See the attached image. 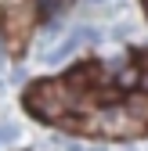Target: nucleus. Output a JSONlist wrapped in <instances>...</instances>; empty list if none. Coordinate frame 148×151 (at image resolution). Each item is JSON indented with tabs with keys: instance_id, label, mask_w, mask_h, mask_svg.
I'll return each mask as SVG.
<instances>
[{
	"instance_id": "f257e3e1",
	"label": "nucleus",
	"mask_w": 148,
	"mask_h": 151,
	"mask_svg": "<svg viewBox=\"0 0 148 151\" xmlns=\"http://www.w3.org/2000/svg\"><path fill=\"white\" fill-rule=\"evenodd\" d=\"M72 104H76V97L69 93V83H54V79H40V83H33L29 93H25V108L33 111L36 119H62L72 111Z\"/></svg>"
},
{
	"instance_id": "f03ea898",
	"label": "nucleus",
	"mask_w": 148,
	"mask_h": 151,
	"mask_svg": "<svg viewBox=\"0 0 148 151\" xmlns=\"http://www.w3.org/2000/svg\"><path fill=\"white\" fill-rule=\"evenodd\" d=\"M94 122H98L94 129L105 133V137H137V133H144V122L134 119L126 108H108V111H101Z\"/></svg>"
},
{
	"instance_id": "7ed1b4c3",
	"label": "nucleus",
	"mask_w": 148,
	"mask_h": 151,
	"mask_svg": "<svg viewBox=\"0 0 148 151\" xmlns=\"http://www.w3.org/2000/svg\"><path fill=\"white\" fill-rule=\"evenodd\" d=\"M98 40H101V29H94V25H76V29H72L58 47L47 54V61H65L72 50H80L83 43H98Z\"/></svg>"
},
{
	"instance_id": "20e7f679",
	"label": "nucleus",
	"mask_w": 148,
	"mask_h": 151,
	"mask_svg": "<svg viewBox=\"0 0 148 151\" xmlns=\"http://www.w3.org/2000/svg\"><path fill=\"white\" fill-rule=\"evenodd\" d=\"M98 79H101V65H98V61H87L83 68H72V72L65 76L69 86H90V83H98Z\"/></svg>"
},
{
	"instance_id": "39448f33",
	"label": "nucleus",
	"mask_w": 148,
	"mask_h": 151,
	"mask_svg": "<svg viewBox=\"0 0 148 151\" xmlns=\"http://www.w3.org/2000/svg\"><path fill=\"white\" fill-rule=\"evenodd\" d=\"M123 108L130 111L134 119L148 122V93H130V97H126V104H123Z\"/></svg>"
},
{
	"instance_id": "423d86ee",
	"label": "nucleus",
	"mask_w": 148,
	"mask_h": 151,
	"mask_svg": "<svg viewBox=\"0 0 148 151\" xmlns=\"http://www.w3.org/2000/svg\"><path fill=\"white\" fill-rule=\"evenodd\" d=\"M137 68H119V86H137Z\"/></svg>"
},
{
	"instance_id": "0eeeda50",
	"label": "nucleus",
	"mask_w": 148,
	"mask_h": 151,
	"mask_svg": "<svg viewBox=\"0 0 148 151\" xmlns=\"http://www.w3.org/2000/svg\"><path fill=\"white\" fill-rule=\"evenodd\" d=\"M15 137H18V126H11V122L0 126V144H7V140H15Z\"/></svg>"
},
{
	"instance_id": "6e6552de",
	"label": "nucleus",
	"mask_w": 148,
	"mask_h": 151,
	"mask_svg": "<svg viewBox=\"0 0 148 151\" xmlns=\"http://www.w3.org/2000/svg\"><path fill=\"white\" fill-rule=\"evenodd\" d=\"M58 4H62V0H40V7H44V11H58Z\"/></svg>"
},
{
	"instance_id": "1a4fd4ad",
	"label": "nucleus",
	"mask_w": 148,
	"mask_h": 151,
	"mask_svg": "<svg viewBox=\"0 0 148 151\" xmlns=\"http://www.w3.org/2000/svg\"><path fill=\"white\" fill-rule=\"evenodd\" d=\"M137 65H141V68L148 72V50H141V54H137Z\"/></svg>"
},
{
	"instance_id": "9d476101",
	"label": "nucleus",
	"mask_w": 148,
	"mask_h": 151,
	"mask_svg": "<svg viewBox=\"0 0 148 151\" xmlns=\"http://www.w3.org/2000/svg\"><path fill=\"white\" fill-rule=\"evenodd\" d=\"M141 83H144V86H148V72H144V76H141Z\"/></svg>"
}]
</instances>
